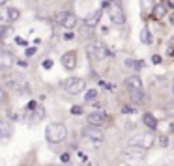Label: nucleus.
Masks as SVG:
<instances>
[{"label":"nucleus","mask_w":174,"mask_h":166,"mask_svg":"<svg viewBox=\"0 0 174 166\" xmlns=\"http://www.w3.org/2000/svg\"><path fill=\"white\" fill-rule=\"evenodd\" d=\"M71 114H75V116L82 114V107H79V105H73V107H71Z\"/></svg>","instance_id":"obj_26"},{"label":"nucleus","mask_w":174,"mask_h":166,"mask_svg":"<svg viewBox=\"0 0 174 166\" xmlns=\"http://www.w3.org/2000/svg\"><path fill=\"white\" fill-rule=\"evenodd\" d=\"M141 7H142V11L146 13V11H150L152 7H154V0H141Z\"/></svg>","instance_id":"obj_21"},{"label":"nucleus","mask_w":174,"mask_h":166,"mask_svg":"<svg viewBox=\"0 0 174 166\" xmlns=\"http://www.w3.org/2000/svg\"><path fill=\"white\" fill-rule=\"evenodd\" d=\"M126 65L127 67H131V69H135V71H139V69H142L144 67V62L142 60H126Z\"/></svg>","instance_id":"obj_20"},{"label":"nucleus","mask_w":174,"mask_h":166,"mask_svg":"<svg viewBox=\"0 0 174 166\" xmlns=\"http://www.w3.org/2000/svg\"><path fill=\"white\" fill-rule=\"evenodd\" d=\"M60 159H62V163H69V153H64Z\"/></svg>","instance_id":"obj_32"},{"label":"nucleus","mask_w":174,"mask_h":166,"mask_svg":"<svg viewBox=\"0 0 174 166\" xmlns=\"http://www.w3.org/2000/svg\"><path fill=\"white\" fill-rule=\"evenodd\" d=\"M172 92H174V86H172Z\"/></svg>","instance_id":"obj_39"},{"label":"nucleus","mask_w":174,"mask_h":166,"mask_svg":"<svg viewBox=\"0 0 174 166\" xmlns=\"http://www.w3.org/2000/svg\"><path fill=\"white\" fill-rule=\"evenodd\" d=\"M111 2H114V0H105V2H103V7H107V6H109Z\"/></svg>","instance_id":"obj_35"},{"label":"nucleus","mask_w":174,"mask_h":166,"mask_svg":"<svg viewBox=\"0 0 174 166\" xmlns=\"http://www.w3.org/2000/svg\"><path fill=\"white\" fill-rule=\"evenodd\" d=\"M60 62H62V65H64V69H67V71H73V69L77 67V54H75L73 50H69V52H66V54H62V58H60Z\"/></svg>","instance_id":"obj_10"},{"label":"nucleus","mask_w":174,"mask_h":166,"mask_svg":"<svg viewBox=\"0 0 174 166\" xmlns=\"http://www.w3.org/2000/svg\"><path fill=\"white\" fill-rule=\"evenodd\" d=\"M88 125L90 127H101V125H105V121H107V114L105 112H101V110H94V112H90L88 114Z\"/></svg>","instance_id":"obj_9"},{"label":"nucleus","mask_w":174,"mask_h":166,"mask_svg":"<svg viewBox=\"0 0 174 166\" xmlns=\"http://www.w3.org/2000/svg\"><path fill=\"white\" fill-rule=\"evenodd\" d=\"M11 26H0V39H6L9 34H11Z\"/></svg>","instance_id":"obj_22"},{"label":"nucleus","mask_w":174,"mask_h":166,"mask_svg":"<svg viewBox=\"0 0 174 166\" xmlns=\"http://www.w3.org/2000/svg\"><path fill=\"white\" fill-rule=\"evenodd\" d=\"M169 19H171V24H174V13L171 15V17H169Z\"/></svg>","instance_id":"obj_37"},{"label":"nucleus","mask_w":174,"mask_h":166,"mask_svg":"<svg viewBox=\"0 0 174 166\" xmlns=\"http://www.w3.org/2000/svg\"><path fill=\"white\" fill-rule=\"evenodd\" d=\"M167 4H169V7H174V0H169Z\"/></svg>","instance_id":"obj_36"},{"label":"nucleus","mask_w":174,"mask_h":166,"mask_svg":"<svg viewBox=\"0 0 174 166\" xmlns=\"http://www.w3.org/2000/svg\"><path fill=\"white\" fill-rule=\"evenodd\" d=\"M64 88H66L67 93L77 95V93H81V92L86 88V82H84L82 78H79V77H71V78H67V80L64 82Z\"/></svg>","instance_id":"obj_6"},{"label":"nucleus","mask_w":174,"mask_h":166,"mask_svg":"<svg viewBox=\"0 0 174 166\" xmlns=\"http://www.w3.org/2000/svg\"><path fill=\"white\" fill-rule=\"evenodd\" d=\"M13 62H15V58H13V54H11L9 50H0V69L11 67Z\"/></svg>","instance_id":"obj_14"},{"label":"nucleus","mask_w":174,"mask_h":166,"mask_svg":"<svg viewBox=\"0 0 174 166\" xmlns=\"http://www.w3.org/2000/svg\"><path fill=\"white\" fill-rule=\"evenodd\" d=\"M156 15H157V17H161V15H165V7H161V6H159V7L156 9Z\"/></svg>","instance_id":"obj_30"},{"label":"nucleus","mask_w":174,"mask_h":166,"mask_svg":"<svg viewBox=\"0 0 174 166\" xmlns=\"http://www.w3.org/2000/svg\"><path fill=\"white\" fill-rule=\"evenodd\" d=\"M4 17H6V21H7V22H13V21H17V19L21 17V11H19V9H15V7H6Z\"/></svg>","instance_id":"obj_16"},{"label":"nucleus","mask_w":174,"mask_h":166,"mask_svg":"<svg viewBox=\"0 0 174 166\" xmlns=\"http://www.w3.org/2000/svg\"><path fill=\"white\" fill-rule=\"evenodd\" d=\"M43 118H45V108H43L41 105L34 103V101L28 103L26 112H24V121L30 123V125H36V123H39Z\"/></svg>","instance_id":"obj_2"},{"label":"nucleus","mask_w":174,"mask_h":166,"mask_svg":"<svg viewBox=\"0 0 174 166\" xmlns=\"http://www.w3.org/2000/svg\"><path fill=\"white\" fill-rule=\"evenodd\" d=\"M96 97H97V92H96V90H88V92H86V95H84V99H86L88 103L96 101Z\"/></svg>","instance_id":"obj_23"},{"label":"nucleus","mask_w":174,"mask_h":166,"mask_svg":"<svg viewBox=\"0 0 174 166\" xmlns=\"http://www.w3.org/2000/svg\"><path fill=\"white\" fill-rule=\"evenodd\" d=\"M54 21H56V24H58V26L66 28L67 32H69L71 28H75V26H77V17H75L71 11H58V13L54 15Z\"/></svg>","instance_id":"obj_4"},{"label":"nucleus","mask_w":174,"mask_h":166,"mask_svg":"<svg viewBox=\"0 0 174 166\" xmlns=\"http://www.w3.org/2000/svg\"><path fill=\"white\" fill-rule=\"evenodd\" d=\"M52 67V60H45L43 62V69H51Z\"/></svg>","instance_id":"obj_29"},{"label":"nucleus","mask_w":174,"mask_h":166,"mask_svg":"<svg viewBox=\"0 0 174 166\" xmlns=\"http://www.w3.org/2000/svg\"><path fill=\"white\" fill-rule=\"evenodd\" d=\"M152 62H154V64H159V62H161V56H157V54H156V56L152 58Z\"/></svg>","instance_id":"obj_33"},{"label":"nucleus","mask_w":174,"mask_h":166,"mask_svg":"<svg viewBox=\"0 0 174 166\" xmlns=\"http://www.w3.org/2000/svg\"><path fill=\"white\" fill-rule=\"evenodd\" d=\"M6 2H9V0H0V6H6Z\"/></svg>","instance_id":"obj_38"},{"label":"nucleus","mask_w":174,"mask_h":166,"mask_svg":"<svg viewBox=\"0 0 174 166\" xmlns=\"http://www.w3.org/2000/svg\"><path fill=\"white\" fill-rule=\"evenodd\" d=\"M99 19H101V9H97V11H94V13H90L86 19H84V24L88 26V28H94L97 22H99Z\"/></svg>","instance_id":"obj_15"},{"label":"nucleus","mask_w":174,"mask_h":166,"mask_svg":"<svg viewBox=\"0 0 174 166\" xmlns=\"http://www.w3.org/2000/svg\"><path fill=\"white\" fill-rule=\"evenodd\" d=\"M157 144H159L161 148H167V146H169V138H167L165 135H161V136L157 138Z\"/></svg>","instance_id":"obj_24"},{"label":"nucleus","mask_w":174,"mask_h":166,"mask_svg":"<svg viewBox=\"0 0 174 166\" xmlns=\"http://www.w3.org/2000/svg\"><path fill=\"white\" fill-rule=\"evenodd\" d=\"M7 86L11 88V90H15V92H26L28 90V84H26V78H19V77H11L9 80H7Z\"/></svg>","instance_id":"obj_11"},{"label":"nucleus","mask_w":174,"mask_h":166,"mask_svg":"<svg viewBox=\"0 0 174 166\" xmlns=\"http://www.w3.org/2000/svg\"><path fill=\"white\" fill-rule=\"evenodd\" d=\"M73 37H75V34H73V32H66V34H64V39H67V41H71Z\"/></svg>","instance_id":"obj_28"},{"label":"nucleus","mask_w":174,"mask_h":166,"mask_svg":"<svg viewBox=\"0 0 174 166\" xmlns=\"http://www.w3.org/2000/svg\"><path fill=\"white\" fill-rule=\"evenodd\" d=\"M165 114L171 116V118H174V103H169V105L165 107Z\"/></svg>","instance_id":"obj_25"},{"label":"nucleus","mask_w":174,"mask_h":166,"mask_svg":"<svg viewBox=\"0 0 174 166\" xmlns=\"http://www.w3.org/2000/svg\"><path fill=\"white\" fill-rule=\"evenodd\" d=\"M36 54V47H30V49H26V56H34Z\"/></svg>","instance_id":"obj_31"},{"label":"nucleus","mask_w":174,"mask_h":166,"mask_svg":"<svg viewBox=\"0 0 174 166\" xmlns=\"http://www.w3.org/2000/svg\"><path fill=\"white\" fill-rule=\"evenodd\" d=\"M109 54H111V50L103 43H99V41H94V43L88 45V56L92 60H105Z\"/></svg>","instance_id":"obj_5"},{"label":"nucleus","mask_w":174,"mask_h":166,"mask_svg":"<svg viewBox=\"0 0 174 166\" xmlns=\"http://www.w3.org/2000/svg\"><path fill=\"white\" fill-rule=\"evenodd\" d=\"M129 97H131V101H135V103H146V95H144V92H129Z\"/></svg>","instance_id":"obj_19"},{"label":"nucleus","mask_w":174,"mask_h":166,"mask_svg":"<svg viewBox=\"0 0 174 166\" xmlns=\"http://www.w3.org/2000/svg\"><path fill=\"white\" fill-rule=\"evenodd\" d=\"M13 125L9 123V121H6V120H0V140H7V138H11L13 136Z\"/></svg>","instance_id":"obj_13"},{"label":"nucleus","mask_w":174,"mask_h":166,"mask_svg":"<svg viewBox=\"0 0 174 166\" xmlns=\"http://www.w3.org/2000/svg\"><path fill=\"white\" fill-rule=\"evenodd\" d=\"M82 136L86 138V140H90V142H103L105 140V135H103V131L101 129H97V127H84L82 129Z\"/></svg>","instance_id":"obj_8"},{"label":"nucleus","mask_w":174,"mask_h":166,"mask_svg":"<svg viewBox=\"0 0 174 166\" xmlns=\"http://www.w3.org/2000/svg\"><path fill=\"white\" fill-rule=\"evenodd\" d=\"M154 144H156V136L152 133H148V131L146 133H137V135H133L129 138V146L139 148V149H148Z\"/></svg>","instance_id":"obj_3"},{"label":"nucleus","mask_w":174,"mask_h":166,"mask_svg":"<svg viewBox=\"0 0 174 166\" xmlns=\"http://www.w3.org/2000/svg\"><path fill=\"white\" fill-rule=\"evenodd\" d=\"M122 112H124V114H135L137 110H135L133 107H124V108H122Z\"/></svg>","instance_id":"obj_27"},{"label":"nucleus","mask_w":174,"mask_h":166,"mask_svg":"<svg viewBox=\"0 0 174 166\" xmlns=\"http://www.w3.org/2000/svg\"><path fill=\"white\" fill-rule=\"evenodd\" d=\"M66 136H67V129L62 123H51L45 129V138L49 144H60L66 140Z\"/></svg>","instance_id":"obj_1"},{"label":"nucleus","mask_w":174,"mask_h":166,"mask_svg":"<svg viewBox=\"0 0 174 166\" xmlns=\"http://www.w3.org/2000/svg\"><path fill=\"white\" fill-rule=\"evenodd\" d=\"M107 11H109V17H111V21H112V24H124L126 22V13H124V9L118 6V4H109L107 6Z\"/></svg>","instance_id":"obj_7"},{"label":"nucleus","mask_w":174,"mask_h":166,"mask_svg":"<svg viewBox=\"0 0 174 166\" xmlns=\"http://www.w3.org/2000/svg\"><path fill=\"white\" fill-rule=\"evenodd\" d=\"M142 121H144V125L150 129V131H154V129H157V120L150 114V112H146L144 116H142Z\"/></svg>","instance_id":"obj_17"},{"label":"nucleus","mask_w":174,"mask_h":166,"mask_svg":"<svg viewBox=\"0 0 174 166\" xmlns=\"http://www.w3.org/2000/svg\"><path fill=\"white\" fill-rule=\"evenodd\" d=\"M141 41H142L144 45H150V43H152V32H150V28L144 26V28L141 30Z\"/></svg>","instance_id":"obj_18"},{"label":"nucleus","mask_w":174,"mask_h":166,"mask_svg":"<svg viewBox=\"0 0 174 166\" xmlns=\"http://www.w3.org/2000/svg\"><path fill=\"white\" fill-rule=\"evenodd\" d=\"M4 95H6V93H4V90H2V88H0V103H2V101H4Z\"/></svg>","instance_id":"obj_34"},{"label":"nucleus","mask_w":174,"mask_h":166,"mask_svg":"<svg viewBox=\"0 0 174 166\" xmlns=\"http://www.w3.org/2000/svg\"><path fill=\"white\" fill-rule=\"evenodd\" d=\"M126 88H127V92H142V80L137 75L127 77L126 78Z\"/></svg>","instance_id":"obj_12"}]
</instances>
